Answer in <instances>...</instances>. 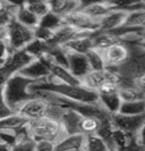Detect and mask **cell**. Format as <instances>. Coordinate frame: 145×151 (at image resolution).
<instances>
[{"mask_svg":"<svg viewBox=\"0 0 145 151\" xmlns=\"http://www.w3.org/2000/svg\"><path fill=\"white\" fill-rule=\"evenodd\" d=\"M100 125H101V122L99 118L94 116H83L79 125V131L83 135L96 134L100 129Z\"/></svg>","mask_w":145,"mask_h":151,"instance_id":"cell-28","label":"cell"},{"mask_svg":"<svg viewBox=\"0 0 145 151\" xmlns=\"http://www.w3.org/2000/svg\"><path fill=\"white\" fill-rule=\"evenodd\" d=\"M100 53L102 56L106 69H109L114 73H117L118 67H120L122 64L128 60L130 56L129 49L119 41L107 49L101 50Z\"/></svg>","mask_w":145,"mask_h":151,"instance_id":"cell-5","label":"cell"},{"mask_svg":"<svg viewBox=\"0 0 145 151\" xmlns=\"http://www.w3.org/2000/svg\"><path fill=\"white\" fill-rule=\"evenodd\" d=\"M14 114L11 111V109L7 106L5 98H4V94H2V85H0V119L1 118H5L9 115Z\"/></svg>","mask_w":145,"mask_h":151,"instance_id":"cell-37","label":"cell"},{"mask_svg":"<svg viewBox=\"0 0 145 151\" xmlns=\"http://www.w3.org/2000/svg\"><path fill=\"white\" fill-rule=\"evenodd\" d=\"M46 57L54 65H58V66H61V67L67 68V64H68L67 50L64 47H60V45L51 47L48 55H46Z\"/></svg>","mask_w":145,"mask_h":151,"instance_id":"cell-26","label":"cell"},{"mask_svg":"<svg viewBox=\"0 0 145 151\" xmlns=\"http://www.w3.org/2000/svg\"><path fill=\"white\" fill-rule=\"evenodd\" d=\"M33 35L35 40H40V41H44V42H49L52 35H54V32L50 30H46L43 27H40L36 26L33 29Z\"/></svg>","mask_w":145,"mask_h":151,"instance_id":"cell-34","label":"cell"},{"mask_svg":"<svg viewBox=\"0 0 145 151\" xmlns=\"http://www.w3.org/2000/svg\"><path fill=\"white\" fill-rule=\"evenodd\" d=\"M67 51L70 52H76L85 55L92 49L91 38H82V39H74L71 41L67 42L66 45H62Z\"/></svg>","mask_w":145,"mask_h":151,"instance_id":"cell-25","label":"cell"},{"mask_svg":"<svg viewBox=\"0 0 145 151\" xmlns=\"http://www.w3.org/2000/svg\"><path fill=\"white\" fill-rule=\"evenodd\" d=\"M120 80L119 75L117 73H114L109 69H102V70H91L89 74L79 80V85L83 86L87 90L95 91L98 90L101 84L106 82H111V83L118 84Z\"/></svg>","mask_w":145,"mask_h":151,"instance_id":"cell-6","label":"cell"},{"mask_svg":"<svg viewBox=\"0 0 145 151\" xmlns=\"http://www.w3.org/2000/svg\"><path fill=\"white\" fill-rule=\"evenodd\" d=\"M49 102L38 97L27 100L16 111L17 114L22 115L27 121H35L40 118H46V111H48Z\"/></svg>","mask_w":145,"mask_h":151,"instance_id":"cell-9","label":"cell"},{"mask_svg":"<svg viewBox=\"0 0 145 151\" xmlns=\"http://www.w3.org/2000/svg\"><path fill=\"white\" fill-rule=\"evenodd\" d=\"M7 35V26H0V43L6 41Z\"/></svg>","mask_w":145,"mask_h":151,"instance_id":"cell-41","label":"cell"},{"mask_svg":"<svg viewBox=\"0 0 145 151\" xmlns=\"http://www.w3.org/2000/svg\"><path fill=\"white\" fill-rule=\"evenodd\" d=\"M24 6L33 13L38 18H41L50 12L49 1H26L24 2Z\"/></svg>","mask_w":145,"mask_h":151,"instance_id":"cell-32","label":"cell"},{"mask_svg":"<svg viewBox=\"0 0 145 151\" xmlns=\"http://www.w3.org/2000/svg\"><path fill=\"white\" fill-rule=\"evenodd\" d=\"M17 134L14 132H9V131H0V142L7 144L9 147H11L15 143Z\"/></svg>","mask_w":145,"mask_h":151,"instance_id":"cell-36","label":"cell"},{"mask_svg":"<svg viewBox=\"0 0 145 151\" xmlns=\"http://www.w3.org/2000/svg\"><path fill=\"white\" fill-rule=\"evenodd\" d=\"M99 96V104L103 109H106L110 115L117 114L121 104V100L118 96V91L108 93V94H98Z\"/></svg>","mask_w":145,"mask_h":151,"instance_id":"cell-21","label":"cell"},{"mask_svg":"<svg viewBox=\"0 0 145 151\" xmlns=\"http://www.w3.org/2000/svg\"><path fill=\"white\" fill-rule=\"evenodd\" d=\"M145 111V102L144 100H137V101H127L121 102L118 114L126 115V116H138L144 115Z\"/></svg>","mask_w":145,"mask_h":151,"instance_id":"cell-23","label":"cell"},{"mask_svg":"<svg viewBox=\"0 0 145 151\" xmlns=\"http://www.w3.org/2000/svg\"><path fill=\"white\" fill-rule=\"evenodd\" d=\"M59 151H78V150H59Z\"/></svg>","mask_w":145,"mask_h":151,"instance_id":"cell-43","label":"cell"},{"mask_svg":"<svg viewBox=\"0 0 145 151\" xmlns=\"http://www.w3.org/2000/svg\"><path fill=\"white\" fill-rule=\"evenodd\" d=\"M29 91L32 94L33 92H36V91H46V92H51L60 97L67 98L75 102H81L86 105H100L99 96L95 91L87 90L81 85H69V84L61 83L54 80L51 76H49L46 80L38 81L35 83L31 84Z\"/></svg>","mask_w":145,"mask_h":151,"instance_id":"cell-1","label":"cell"},{"mask_svg":"<svg viewBox=\"0 0 145 151\" xmlns=\"http://www.w3.org/2000/svg\"><path fill=\"white\" fill-rule=\"evenodd\" d=\"M85 135L83 134H73V135H66L60 142L57 143L56 151L59 150H78L83 151L84 147Z\"/></svg>","mask_w":145,"mask_h":151,"instance_id":"cell-19","label":"cell"},{"mask_svg":"<svg viewBox=\"0 0 145 151\" xmlns=\"http://www.w3.org/2000/svg\"><path fill=\"white\" fill-rule=\"evenodd\" d=\"M116 42H118V39L115 35H112L110 32H103V31L98 30L91 37L92 49L98 51L107 49L110 45H115Z\"/></svg>","mask_w":145,"mask_h":151,"instance_id":"cell-17","label":"cell"},{"mask_svg":"<svg viewBox=\"0 0 145 151\" xmlns=\"http://www.w3.org/2000/svg\"><path fill=\"white\" fill-rule=\"evenodd\" d=\"M67 58H68L67 69L77 80L83 78L86 74H89L91 72L90 64H89L85 55L67 51Z\"/></svg>","mask_w":145,"mask_h":151,"instance_id":"cell-11","label":"cell"},{"mask_svg":"<svg viewBox=\"0 0 145 151\" xmlns=\"http://www.w3.org/2000/svg\"><path fill=\"white\" fill-rule=\"evenodd\" d=\"M26 129H27V133L35 141L49 140L58 143L66 136V133L61 126L60 122L52 121L49 118L29 121L26 125Z\"/></svg>","mask_w":145,"mask_h":151,"instance_id":"cell-3","label":"cell"},{"mask_svg":"<svg viewBox=\"0 0 145 151\" xmlns=\"http://www.w3.org/2000/svg\"><path fill=\"white\" fill-rule=\"evenodd\" d=\"M57 143L49 140H39L35 141V149L34 151H56Z\"/></svg>","mask_w":145,"mask_h":151,"instance_id":"cell-35","label":"cell"},{"mask_svg":"<svg viewBox=\"0 0 145 151\" xmlns=\"http://www.w3.org/2000/svg\"><path fill=\"white\" fill-rule=\"evenodd\" d=\"M14 5H15V4H14V2H10V1H0V14L6 13V12L9 10Z\"/></svg>","mask_w":145,"mask_h":151,"instance_id":"cell-40","label":"cell"},{"mask_svg":"<svg viewBox=\"0 0 145 151\" xmlns=\"http://www.w3.org/2000/svg\"><path fill=\"white\" fill-rule=\"evenodd\" d=\"M62 23L64 25L76 31H98V22L83 13L81 9L62 17Z\"/></svg>","mask_w":145,"mask_h":151,"instance_id":"cell-10","label":"cell"},{"mask_svg":"<svg viewBox=\"0 0 145 151\" xmlns=\"http://www.w3.org/2000/svg\"><path fill=\"white\" fill-rule=\"evenodd\" d=\"M145 23V13L144 10H136L127 13L125 22L121 26L128 29H144Z\"/></svg>","mask_w":145,"mask_h":151,"instance_id":"cell-27","label":"cell"},{"mask_svg":"<svg viewBox=\"0 0 145 151\" xmlns=\"http://www.w3.org/2000/svg\"><path fill=\"white\" fill-rule=\"evenodd\" d=\"M83 151H110L107 143L98 134L85 135Z\"/></svg>","mask_w":145,"mask_h":151,"instance_id":"cell-29","label":"cell"},{"mask_svg":"<svg viewBox=\"0 0 145 151\" xmlns=\"http://www.w3.org/2000/svg\"><path fill=\"white\" fill-rule=\"evenodd\" d=\"M126 15H127L126 12L116 8L98 22V30L103 32H111L120 27L125 22Z\"/></svg>","mask_w":145,"mask_h":151,"instance_id":"cell-14","label":"cell"},{"mask_svg":"<svg viewBox=\"0 0 145 151\" xmlns=\"http://www.w3.org/2000/svg\"><path fill=\"white\" fill-rule=\"evenodd\" d=\"M50 12L54 13L59 17H65L68 14L78 10L82 7V1H75V0H54L49 1Z\"/></svg>","mask_w":145,"mask_h":151,"instance_id":"cell-16","label":"cell"},{"mask_svg":"<svg viewBox=\"0 0 145 151\" xmlns=\"http://www.w3.org/2000/svg\"><path fill=\"white\" fill-rule=\"evenodd\" d=\"M35 83V81L29 80L19 73H16L2 85V94L7 106L11 109L13 113H16L18 108L26 102L27 100L34 98V96L29 91L31 84Z\"/></svg>","mask_w":145,"mask_h":151,"instance_id":"cell-2","label":"cell"},{"mask_svg":"<svg viewBox=\"0 0 145 151\" xmlns=\"http://www.w3.org/2000/svg\"><path fill=\"white\" fill-rule=\"evenodd\" d=\"M118 96H119V98L121 100V102L144 100V92L135 89L134 86L118 88Z\"/></svg>","mask_w":145,"mask_h":151,"instance_id":"cell-31","label":"cell"},{"mask_svg":"<svg viewBox=\"0 0 145 151\" xmlns=\"http://www.w3.org/2000/svg\"><path fill=\"white\" fill-rule=\"evenodd\" d=\"M14 19L19 24H22L26 27H30V29L36 27L39 25V21H40V18H38L33 13H31L30 10L24 6V2L17 5L15 14H14Z\"/></svg>","mask_w":145,"mask_h":151,"instance_id":"cell-18","label":"cell"},{"mask_svg":"<svg viewBox=\"0 0 145 151\" xmlns=\"http://www.w3.org/2000/svg\"><path fill=\"white\" fill-rule=\"evenodd\" d=\"M8 56H9V51L7 49V45L5 42H1L0 43V67L7 60Z\"/></svg>","mask_w":145,"mask_h":151,"instance_id":"cell-39","label":"cell"},{"mask_svg":"<svg viewBox=\"0 0 145 151\" xmlns=\"http://www.w3.org/2000/svg\"><path fill=\"white\" fill-rule=\"evenodd\" d=\"M86 58H87V61L90 64V67H91V70H102L104 69V63H103V59H102V56L100 51L98 50H94V49H91L89 52L85 53Z\"/></svg>","mask_w":145,"mask_h":151,"instance_id":"cell-33","label":"cell"},{"mask_svg":"<svg viewBox=\"0 0 145 151\" xmlns=\"http://www.w3.org/2000/svg\"><path fill=\"white\" fill-rule=\"evenodd\" d=\"M35 140L27 133V129L17 133L15 143L10 147V151H34Z\"/></svg>","mask_w":145,"mask_h":151,"instance_id":"cell-22","label":"cell"},{"mask_svg":"<svg viewBox=\"0 0 145 151\" xmlns=\"http://www.w3.org/2000/svg\"><path fill=\"white\" fill-rule=\"evenodd\" d=\"M110 121L115 129L131 136L136 134L139 129H144V115L126 116L117 113L110 116Z\"/></svg>","mask_w":145,"mask_h":151,"instance_id":"cell-7","label":"cell"},{"mask_svg":"<svg viewBox=\"0 0 145 151\" xmlns=\"http://www.w3.org/2000/svg\"><path fill=\"white\" fill-rule=\"evenodd\" d=\"M34 39L33 29L26 27L15 19H11L7 25V35L5 43L9 53L24 49Z\"/></svg>","mask_w":145,"mask_h":151,"instance_id":"cell-4","label":"cell"},{"mask_svg":"<svg viewBox=\"0 0 145 151\" xmlns=\"http://www.w3.org/2000/svg\"><path fill=\"white\" fill-rule=\"evenodd\" d=\"M50 48L51 47L48 45V42L33 39L30 43L24 48V50L29 55H31L33 58H42L48 55Z\"/></svg>","mask_w":145,"mask_h":151,"instance_id":"cell-24","label":"cell"},{"mask_svg":"<svg viewBox=\"0 0 145 151\" xmlns=\"http://www.w3.org/2000/svg\"><path fill=\"white\" fill-rule=\"evenodd\" d=\"M50 76L61 83L69 84V85H79V80L71 75L67 68L61 67L54 64H50Z\"/></svg>","mask_w":145,"mask_h":151,"instance_id":"cell-20","label":"cell"},{"mask_svg":"<svg viewBox=\"0 0 145 151\" xmlns=\"http://www.w3.org/2000/svg\"><path fill=\"white\" fill-rule=\"evenodd\" d=\"M50 64L51 61L48 59L46 56L42 58H34L19 72V74L35 82L46 80L50 76Z\"/></svg>","mask_w":145,"mask_h":151,"instance_id":"cell-8","label":"cell"},{"mask_svg":"<svg viewBox=\"0 0 145 151\" xmlns=\"http://www.w3.org/2000/svg\"><path fill=\"white\" fill-rule=\"evenodd\" d=\"M62 25H64V23H62V18L59 17L58 15L54 14V13L49 12L48 14H46L43 17H41V18H40L38 26L54 32V31L58 30V29H59L60 26H62Z\"/></svg>","mask_w":145,"mask_h":151,"instance_id":"cell-30","label":"cell"},{"mask_svg":"<svg viewBox=\"0 0 145 151\" xmlns=\"http://www.w3.org/2000/svg\"><path fill=\"white\" fill-rule=\"evenodd\" d=\"M82 118H83V115L76 110H74L71 108H64V111H62L59 122H60L66 135H73V134L81 133L79 125H81Z\"/></svg>","mask_w":145,"mask_h":151,"instance_id":"cell-13","label":"cell"},{"mask_svg":"<svg viewBox=\"0 0 145 151\" xmlns=\"http://www.w3.org/2000/svg\"><path fill=\"white\" fill-rule=\"evenodd\" d=\"M117 91H118L117 84L111 83V82H106V83L101 84L98 88L96 93L98 94H108V93H112V92H117Z\"/></svg>","mask_w":145,"mask_h":151,"instance_id":"cell-38","label":"cell"},{"mask_svg":"<svg viewBox=\"0 0 145 151\" xmlns=\"http://www.w3.org/2000/svg\"><path fill=\"white\" fill-rule=\"evenodd\" d=\"M29 121L22 115L14 113L5 118L0 119V131H9L14 133H19L26 129Z\"/></svg>","mask_w":145,"mask_h":151,"instance_id":"cell-15","label":"cell"},{"mask_svg":"<svg viewBox=\"0 0 145 151\" xmlns=\"http://www.w3.org/2000/svg\"><path fill=\"white\" fill-rule=\"evenodd\" d=\"M116 9L115 1H100V2H84L82 1L81 10L90 16L94 21L99 22L102 17Z\"/></svg>","mask_w":145,"mask_h":151,"instance_id":"cell-12","label":"cell"},{"mask_svg":"<svg viewBox=\"0 0 145 151\" xmlns=\"http://www.w3.org/2000/svg\"><path fill=\"white\" fill-rule=\"evenodd\" d=\"M0 151H10V147L7 144L0 142Z\"/></svg>","mask_w":145,"mask_h":151,"instance_id":"cell-42","label":"cell"}]
</instances>
